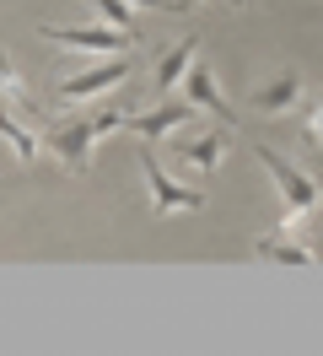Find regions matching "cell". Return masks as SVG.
Wrapping results in <instances>:
<instances>
[{"label":"cell","instance_id":"1","mask_svg":"<svg viewBox=\"0 0 323 356\" xmlns=\"http://www.w3.org/2000/svg\"><path fill=\"white\" fill-rule=\"evenodd\" d=\"M254 156L264 162V173L275 178L280 189V232H297L301 222H313L323 211V178L297 168L285 152H270V146H254Z\"/></svg>","mask_w":323,"mask_h":356},{"label":"cell","instance_id":"2","mask_svg":"<svg viewBox=\"0 0 323 356\" xmlns=\"http://www.w3.org/2000/svg\"><path fill=\"white\" fill-rule=\"evenodd\" d=\"M124 124H129V108H97V113H81V119H70V124H60V130L43 135V152L60 156L65 173L81 178L86 168H92V146H97L103 135L124 130Z\"/></svg>","mask_w":323,"mask_h":356},{"label":"cell","instance_id":"3","mask_svg":"<svg viewBox=\"0 0 323 356\" xmlns=\"http://www.w3.org/2000/svg\"><path fill=\"white\" fill-rule=\"evenodd\" d=\"M135 54H140V49H129V54H97L92 65L60 76L54 103H60V108H76V103H92V97H103V92L124 87L129 76H135Z\"/></svg>","mask_w":323,"mask_h":356},{"label":"cell","instance_id":"4","mask_svg":"<svg viewBox=\"0 0 323 356\" xmlns=\"http://www.w3.org/2000/svg\"><path fill=\"white\" fill-rule=\"evenodd\" d=\"M140 173H146V195H151V211H156V216H172V211H205V189L172 178L156 152L140 156Z\"/></svg>","mask_w":323,"mask_h":356},{"label":"cell","instance_id":"5","mask_svg":"<svg viewBox=\"0 0 323 356\" xmlns=\"http://www.w3.org/2000/svg\"><path fill=\"white\" fill-rule=\"evenodd\" d=\"M43 38H49L54 49H76V54H129V49H146V38L119 33V27H108V22H97V27L54 22V27H43Z\"/></svg>","mask_w":323,"mask_h":356},{"label":"cell","instance_id":"6","mask_svg":"<svg viewBox=\"0 0 323 356\" xmlns=\"http://www.w3.org/2000/svg\"><path fill=\"white\" fill-rule=\"evenodd\" d=\"M194 113H199V108L183 103V97H178V103H156V108H146V113L129 108V124H124V130H135L140 140H167L172 130H183V124H189Z\"/></svg>","mask_w":323,"mask_h":356},{"label":"cell","instance_id":"7","mask_svg":"<svg viewBox=\"0 0 323 356\" xmlns=\"http://www.w3.org/2000/svg\"><path fill=\"white\" fill-rule=\"evenodd\" d=\"M301 97H307V81H301L297 70H280L270 87L254 92V108L270 113V119H285V113H301Z\"/></svg>","mask_w":323,"mask_h":356},{"label":"cell","instance_id":"8","mask_svg":"<svg viewBox=\"0 0 323 356\" xmlns=\"http://www.w3.org/2000/svg\"><path fill=\"white\" fill-rule=\"evenodd\" d=\"M254 254L258 259H270V265H297V270H307V265H318V254H313V243H301L297 232H258L254 238Z\"/></svg>","mask_w":323,"mask_h":356},{"label":"cell","instance_id":"9","mask_svg":"<svg viewBox=\"0 0 323 356\" xmlns=\"http://www.w3.org/2000/svg\"><path fill=\"white\" fill-rule=\"evenodd\" d=\"M183 103H194L199 113H215V119H226V124H232V103L221 97L210 65H189V70H183Z\"/></svg>","mask_w":323,"mask_h":356},{"label":"cell","instance_id":"10","mask_svg":"<svg viewBox=\"0 0 323 356\" xmlns=\"http://www.w3.org/2000/svg\"><path fill=\"white\" fill-rule=\"evenodd\" d=\"M194 54H199V33H183L172 49L156 54V65H151V70H156V76H151V87H156V92H172L178 81H183V70L194 65Z\"/></svg>","mask_w":323,"mask_h":356},{"label":"cell","instance_id":"11","mask_svg":"<svg viewBox=\"0 0 323 356\" xmlns=\"http://www.w3.org/2000/svg\"><path fill=\"white\" fill-rule=\"evenodd\" d=\"M226 152H232V124H221V130H210V135H199V140H189L178 156H183V168H189V173H215Z\"/></svg>","mask_w":323,"mask_h":356},{"label":"cell","instance_id":"12","mask_svg":"<svg viewBox=\"0 0 323 356\" xmlns=\"http://www.w3.org/2000/svg\"><path fill=\"white\" fill-rule=\"evenodd\" d=\"M0 108H11L17 119H38V108H33V92H27V81L11 70L6 49H0Z\"/></svg>","mask_w":323,"mask_h":356},{"label":"cell","instance_id":"13","mask_svg":"<svg viewBox=\"0 0 323 356\" xmlns=\"http://www.w3.org/2000/svg\"><path fill=\"white\" fill-rule=\"evenodd\" d=\"M0 140L17 152V162H38V152H43V135H33L27 119H17V113H6V108H0Z\"/></svg>","mask_w":323,"mask_h":356},{"label":"cell","instance_id":"14","mask_svg":"<svg viewBox=\"0 0 323 356\" xmlns=\"http://www.w3.org/2000/svg\"><path fill=\"white\" fill-rule=\"evenodd\" d=\"M92 11H97V22L119 27V33H135L140 38V27H135V6L129 0H92Z\"/></svg>","mask_w":323,"mask_h":356},{"label":"cell","instance_id":"15","mask_svg":"<svg viewBox=\"0 0 323 356\" xmlns=\"http://www.w3.org/2000/svg\"><path fill=\"white\" fill-rule=\"evenodd\" d=\"M301 113H307V124H301V140H307L313 152H323V87L301 97Z\"/></svg>","mask_w":323,"mask_h":356},{"label":"cell","instance_id":"16","mask_svg":"<svg viewBox=\"0 0 323 356\" xmlns=\"http://www.w3.org/2000/svg\"><path fill=\"white\" fill-rule=\"evenodd\" d=\"M135 11H183L189 0H129Z\"/></svg>","mask_w":323,"mask_h":356}]
</instances>
